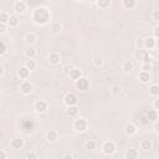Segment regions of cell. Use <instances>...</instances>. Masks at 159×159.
Listing matches in <instances>:
<instances>
[{
	"label": "cell",
	"mask_w": 159,
	"mask_h": 159,
	"mask_svg": "<svg viewBox=\"0 0 159 159\" xmlns=\"http://www.w3.org/2000/svg\"><path fill=\"white\" fill-rule=\"evenodd\" d=\"M152 18H153V20H155V21H159V9H155V10H153Z\"/></svg>",
	"instance_id": "cell-35"
},
{
	"label": "cell",
	"mask_w": 159,
	"mask_h": 159,
	"mask_svg": "<svg viewBox=\"0 0 159 159\" xmlns=\"http://www.w3.org/2000/svg\"><path fill=\"white\" fill-rule=\"evenodd\" d=\"M6 158V153L4 150H0V159H5Z\"/></svg>",
	"instance_id": "cell-42"
},
{
	"label": "cell",
	"mask_w": 159,
	"mask_h": 159,
	"mask_svg": "<svg viewBox=\"0 0 159 159\" xmlns=\"http://www.w3.org/2000/svg\"><path fill=\"white\" fill-rule=\"evenodd\" d=\"M19 22H20V20H19V18H18L16 15H11V16H10L9 25H10L11 27H16V26L19 25Z\"/></svg>",
	"instance_id": "cell-26"
},
{
	"label": "cell",
	"mask_w": 159,
	"mask_h": 159,
	"mask_svg": "<svg viewBox=\"0 0 159 159\" xmlns=\"http://www.w3.org/2000/svg\"><path fill=\"white\" fill-rule=\"evenodd\" d=\"M85 148L88 149V150H93L94 148H96V142L94 141H87L85 143Z\"/></svg>",
	"instance_id": "cell-31"
},
{
	"label": "cell",
	"mask_w": 159,
	"mask_h": 159,
	"mask_svg": "<svg viewBox=\"0 0 159 159\" xmlns=\"http://www.w3.org/2000/svg\"><path fill=\"white\" fill-rule=\"evenodd\" d=\"M76 87H77L78 91H82V92L87 91L88 87H89V82H88V80L86 77H81L78 81H76Z\"/></svg>",
	"instance_id": "cell-5"
},
{
	"label": "cell",
	"mask_w": 159,
	"mask_h": 159,
	"mask_svg": "<svg viewBox=\"0 0 159 159\" xmlns=\"http://www.w3.org/2000/svg\"><path fill=\"white\" fill-rule=\"evenodd\" d=\"M87 127H88V123L86 119L83 118H77L75 122H74V128L76 132H80V133H83L87 131Z\"/></svg>",
	"instance_id": "cell-2"
},
{
	"label": "cell",
	"mask_w": 159,
	"mask_h": 159,
	"mask_svg": "<svg viewBox=\"0 0 159 159\" xmlns=\"http://www.w3.org/2000/svg\"><path fill=\"white\" fill-rule=\"evenodd\" d=\"M67 116H70V117H76L77 116V113H78V108H77V106H70V107H67Z\"/></svg>",
	"instance_id": "cell-22"
},
{
	"label": "cell",
	"mask_w": 159,
	"mask_h": 159,
	"mask_svg": "<svg viewBox=\"0 0 159 159\" xmlns=\"http://www.w3.org/2000/svg\"><path fill=\"white\" fill-rule=\"evenodd\" d=\"M144 47L145 50H152L155 47V39L154 38H147L144 40Z\"/></svg>",
	"instance_id": "cell-11"
},
{
	"label": "cell",
	"mask_w": 159,
	"mask_h": 159,
	"mask_svg": "<svg viewBox=\"0 0 159 159\" xmlns=\"http://www.w3.org/2000/svg\"><path fill=\"white\" fill-rule=\"evenodd\" d=\"M136 57L139 60H143V63H149L150 62V56L148 54V50H138L136 52Z\"/></svg>",
	"instance_id": "cell-4"
},
{
	"label": "cell",
	"mask_w": 159,
	"mask_h": 159,
	"mask_svg": "<svg viewBox=\"0 0 159 159\" xmlns=\"http://www.w3.org/2000/svg\"><path fill=\"white\" fill-rule=\"evenodd\" d=\"M123 6L127 8V9H132L136 6V2L134 0H124L123 2Z\"/></svg>",
	"instance_id": "cell-29"
},
{
	"label": "cell",
	"mask_w": 159,
	"mask_h": 159,
	"mask_svg": "<svg viewBox=\"0 0 159 159\" xmlns=\"http://www.w3.org/2000/svg\"><path fill=\"white\" fill-rule=\"evenodd\" d=\"M6 52V44L4 41H0V54H5Z\"/></svg>",
	"instance_id": "cell-34"
},
{
	"label": "cell",
	"mask_w": 159,
	"mask_h": 159,
	"mask_svg": "<svg viewBox=\"0 0 159 159\" xmlns=\"http://www.w3.org/2000/svg\"><path fill=\"white\" fill-rule=\"evenodd\" d=\"M35 109H36V112L42 113V112H45L47 109V103L45 101H42V100H39V101L35 102Z\"/></svg>",
	"instance_id": "cell-9"
},
{
	"label": "cell",
	"mask_w": 159,
	"mask_h": 159,
	"mask_svg": "<svg viewBox=\"0 0 159 159\" xmlns=\"http://www.w3.org/2000/svg\"><path fill=\"white\" fill-rule=\"evenodd\" d=\"M133 63L131 62V61H125V62H123V65H122V70L124 71V72H131L132 70H133Z\"/></svg>",
	"instance_id": "cell-21"
},
{
	"label": "cell",
	"mask_w": 159,
	"mask_h": 159,
	"mask_svg": "<svg viewBox=\"0 0 159 159\" xmlns=\"http://www.w3.org/2000/svg\"><path fill=\"white\" fill-rule=\"evenodd\" d=\"M14 10L16 13H19V14L25 13V10H26V3L22 2V0H18V2L14 3Z\"/></svg>",
	"instance_id": "cell-7"
},
{
	"label": "cell",
	"mask_w": 159,
	"mask_h": 159,
	"mask_svg": "<svg viewBox=\"0 0 159 159\" xmlns=\"http://www.w3.org/2000/svg\"><path fill=\"white\" fill-rule=\"evenodd\" d=\"M57 137H58V134H57V132L54 131V129H50V131L47 132V134H46V138H47L49 142H55V141L57 139Z\"/></svg>",
	"instance_id": "cell-20"
},
{
	"label": "cell",
	"mask_w": 159,
	"mask_h": 159,
	"mask_svg": "<svg viewBox=\"0 0 159 159\" xmlns=\"http://www.w3.org/2000/svg\"><path fill=\"white\" fill-rule=\"evenodd\" d=\"M102 150H103V153L107 154V155L113 154V153L116 152V144H114L113 142H111V141L105 142L103 145H102Z\"/></svg>",
	"instance_id": "cell-3"
},
{
	"label": "cell",
	"mask_w": 159,
	"mask_h": 159,
	"mask_svg": "<svg viewBox=\"0 0 159 159\" xmlns=\"http://www.w3.org/2000/svg\"><path fill=\"white\" fill-rule=\"evenodd\" d=\"M152 142L149 141V139H144V141H142V143H141V148L142 149H144V150H149L150 148H152Z\"/></svg>",
	"instance_id": "cell-27"
},
{
	"label": "cell",
	"mask_w": 159,
	"mask_h": 159,
	"mask_svg": "<svg viewBox=\"0 0 159 159\" xmlns=\"http://www.w3.org/2000/svg\"><path fill=\"white\" fill-rule=\"evenodd\" d=\"M3 75H4V67L0 66V76H3Z\"/></svg>",
	"instance_id": "cell-45"
},
{
	"label": "cell",
	"mask_w": 159,
	"mask_h": 159,
	"mask_svg": "<svg viewBox=\"0 0 159 159\" xmlns=\"http://www.w3.org/2000/svg\"><path fill=\"white\" fill-rule=\"evenodd\" d=\"M18 75H19V77L20 78H22V80H25V78H27L29 77V75H30V70L27 69V67H20L19 69V71H18Z\"/></svg>",
	"instance_id": "cell-15"
},
{
	"label": "cell",
	"mask_w": 159,
	"mask_h": 159,
	"mask_svg": "<svg viewBox=\"0 0 159 159\" xmlns=\"http://www.w3.org/2000/svg\"><path fill=\"white\" fill-rule=\"evenodd\" d=\"M25 67H27L30 71H31V70H35V67H36V62H35V60H33V58H27L26 62H25Z\"/></svg>",
	"instance_id": "cell-25"
},
{
	"label": "cell",
	"mask_w": 159,
	"mask_h": 159,
	"mask_svg": "<svg viewBox=\"0 0 159 159\" xmlns=\"http://www.w3.org/2000/svg\"><path fill=\"white\" fill-rule=\"evenodd\" d=\"M153 34H154V39H159V26H155L154 27Z\"/></svg>",
	"instance_id": "cell-37"
},
{
	"label": "cell",
	"mask_w": 159,
	"mask_h": 159,
	"mask_svg": "<svg viewBox=\"0 0 159 159\" xmlns=\"http://www.w3.org/2000/svg\"><path fill=\"white\" fill-rule=\"evenodd\" d=\"M25 55H26L27 58H34L35 55H36V50H35L33 46H29V47L26 49V51H25Z\"/></svg>",
	"instance_id": "cell-23"
},
{
	"label": "cell",
	"mask_w": 159,
	"mask_h": 159,
	"mask_svg": "<svg viewBox=\"0 0 159 159\" xmlns=\"http://www.w3.org/2000/svg\"><path fill=\"white\" fill-rule=\"evenodd\" d=\"M51 31H52V33H60V31H61V24L60 22H52L51 24Z\"/></svg>",
	"instance_id": "cell-30"
},
{
	"label": "cell",
	"mask_w": 159,
	"mask_h": 159,
	"mask_svg": "<svg viewBox=\"0 0 159 159\" xmlns=\"http://www.w3.org/2000/svg\"><path fill=\"white\" fill-rule=\"evenodd\" d=\"M152 69H153V66H152L150 62L149 63H143L142 65V71H144V72H149Z\"/></svg>",
	"instance_id": "cell-33"
},
{
	"label": "cell",
	"mask_w": 159,
	"mask_h": 159,
	"mask_svg": "<svg viewBox=\"0 0 159 159\" xmlns=\"http://www.w3.org/2000/svg\"><path fill=\"white\" fill-rule=\"evenodd\" d=\"M26 158H27V159H38V154H36L35 152H29V153L26 154Z\"/></svg>",
	"instance_id": "cell-36"
},
{
	"label": "cell",
	"mask_w": 159,
	"mask_h": 159,
	"mask_svg": "<svg viewBox=\"0 0 159 159\" xmlns=\"http://www.w3.org/2000/svg\"><path fill=\"white\" fill-rule=\"evenodd\" d=\"M49 62L51 63V65H57V63L60 62V55L56 54V52L50 54V56H49Z\"/></svg>",
	"instance_id": "cell-19"
},
{
	"label": "cell",
	"mask_w": 159,
	"mask_h": 159,
	"mask_svg": "<svg viewBox=\"0 0 159 159\" xmlns=\"http://www.w3.org/2000/svg\"><path fill=\"white\" fill-rule=\"evenodd\" d=\"M153 106H154V109H155V111H159V98H157V100L154 101V105H153Z\"/></svg>",
	"instance_id": "cell-41"
},
{
	"label": "cell",
	"mask_w": 159,
	"mask_h": 159,
	"mask_svg": "<svg viewBox=\"0 0 159 159\" xmlns=\"http://www.w3.org/2000/svg\"><path fill=\"white\" fill-rule=\"evenodd\" d=\"M154 129L159 133V121H157V122H155V124H154Z\"/></svg>",
	"instance_id": "cell-43"
},
{
	"label": "cell",
	"mask_w": 159,
	"mask_h": 159,
	"mask_svg": "<svg viewBox=\"0 0 159 159\" xmlns=\"http://www.w3.org/2000/svg\"><path fill=\"white\" fill-rule=\"evenodd\" d=\"M20 91H21L24 94H30L31 91H33V85H31L29 81H24V82L20 85Z\"/></svg>",
	"instance_id": "cell-8"
},
{
	"label": "cell",
	"mask_w": 159,
	"mask_h": 159,
	"mask_svg": "<svg viewBox=\"0 0 159 159\" xmlns=\"http://www.w3.org/2000/svg\"><path fill=\"white\" fill-rule=\"evenodd\" d=\"M71 70H72L71 66H65V67H63V74H65V75H70Z\"/></svg>",
	"instance_id": "cell-39"
},
{
	"label": "cell",
	"mask_w": 159,
	"mask_h": 159,
	"mask_svg": "<svg viewBox=\"0 0 159 159\" xmlns=\"http://www.w3.org/2000/svg\"><path fill=\"white\" fill-rule=\"evenodd\" d=\"M62 159H74V158H72L71 154H65V155L62 157Z\"/></svg>",
	"instance_id": "cell-44"
},
{
	"label": "cell",
	"mask_w": 159,
	"mask_h": 159,
	"mask_svg": "<svg viewBox=\"0 0 159 159\" xmlns=\"http://www.w3.org/2000/svg\"><path fill=\"white\" fill-rule=\"evenodd\" d=\"M35 41H36V35H35V34H33V33L26 34V36H25V42H26L29 46H31L33 44H35Z\"/></svg>",
	"instance_id": "cell-18"
},
{
	"label": "cell",
	"mask_w": 159,
	"mask_h": 159,
	"mask_svg": "<svg viewBox=\"0 0 159 159\" xmlns=\"http://www.w3.org/2000/svg\"><path fill=\"white\" fill-rule=\"evenodd\" d=\"M65 103H66V106L67 107H70V106H76L77 105V102H78V100H77V97L75 96L74 93H69V94H66V97H65Z\"/></svg>",
	"instance_id": "cell-6"
},
{
	"label": "cell",
	"mask_w": 159,
	"mask_h": 159,
	"mask_svg": "<svg viewBox=\"0 0 159 159\" xmlns=\"http://www.w3.org/2000/svg\"><path fill=\"white\" fill-rule=\"evenodd\" d=\"M50 18H51L50 11L46 8L40 6V8H36L34 10L33 20H34V22L36 25H45V24H47L50 21Z\"/></svg>",
	"instance_id": "cell-1"
},
{
	"label": "cell",
	"mask_w": 159,
	"mask_h": 159,
	"mask_svg": "<svg viewBox=\"0 0 159 159\" xmlns=\"http://www.w3.org/2000/svg\"><path fill=\"white\" fill-rule=\"evenodd\" d=\"M138 78H139V81H141V82L147 83V82H149V81H150V75H149V72L141 71V72H139V75H138Z\"/></svg>",
	"instance_id": "cell-16"
},
{
	"label": "cell",
	"mask_w": 159,
	"mask_h": 159,
	"mask_svg": "<svg viewBox=\"0 0 159 159\" xmlns=\"http://www.w3.org/2000/svg\"><path fill=\"white\" fill-rule=\"evenodd\" d=\"M147 118L150 122H157L158 121V111L155 109H149V112L147 113Z\"/></svg>",
	"instance_id": "cell-17"
},
{
	"label": "cell",
	"mask_w": 159,
	"mask_h": 159,
	"mask_svg": "<svg viewBox=\"0 0 159 159\" xmlns=\"http://www.w3.org/2000/svg\"><path fill=\"white\" fill-rule=\"evenodd\" d=\"M93 65L96 66V67H101L102 65H103V60H102V57H100V56H96L93 58Z\"/></svg>",
	"instance_id": "cell-32"
},
{
	"label": "cell",
	"mask_w": 159,
	"mask_h": 159,
	"mask_svg": "<svg viewBox=\"0 0 159 159\" xmlns=\"http://www.w3.org/2000/svg\"><path fill=\"white\" fill-rule=\"evenodd\" d=\"M10 145H11V148H14V149H20V148H22L24 142H22V139H20V138H14V139H11Z\"/></svg>",
	"instance_id": "cell-13"
},
{
	"label": "cell",
	"mask_w": 159,
	"mask_h": 159,
	"mask_svg": "<svg viewBox=\"0 0 159 159\" xmlns=\"http://www.w3.org/2000/svg\"><path fill=\"white\" fill-rule=\"evenodd\" d=\"M125 133L128 136H133L137 133V127L133 124V123H128L125 125Z\"/></svg>",
	"instance_id": "cell-14"
},
{
	"label": "cell",
	"mask_w": 159,
	"mask_h": 159,
	"mask_svg": "<svg viewBox=\"0 0 159 159\" xmlns=\"http://www.w3.org/2000/svg\"><path fill=\"white\" fill-rule=\"evenodd\" d=\"M149 93L152 94V96H158L159 94V86L158 85H152L149 87Z\"/></svg>",
	"instance_id": "cell-28"
},
{
	"label": "cell",
	"mask_w": 159,
	"mask_h": 159,
	"mask_svg": "<svg viewBox=\"0 0 159 159\" xmlns=\"http://www.w3.org/2000/svg\"><path fill=\"white\" fill-rule=\"evenodd\" d=\"M5 31H6V25L5 24H0V33L4 34Z\"/></svg>",
	"instance_id": "cell-40"
},
{
	"label": "cell",
	"mask_w": 159,
	"mask_h": 159,
	"mask_svg": "<svg viewBox=\"0 0 159 159\" xmlns=\"http://www.w3.org/2000/svg\"><path fill=\"white\" fill-rule=\"evenodd\" d=\"M10 16H11V15H9L6 11H2V13H0V24H6V22H9Z\"/></svg>",
	"instance_id": "cell-24"
},
{
	"label": "cell",
	"mask_w": 159,
	"mask_h": 159,
	"mask_svg": "<svg viewBox=\"0 0 159 159\" xmlns=\"http://www.w3.org/2000/svg\"><path fill=\"white\" fill-rule=\"evenodd\" d=\"M138 158V152L134 148H129L125 152V159H137Z\"/></svg>",
	"instance_id": "cell-12"
},
{
	"label": "cell",
	"mask_w": 159,
	"mask_h": 159,
	"mask_svg": "<svg viewBox=\"0 0 159 159\" xmlns=\"http://www.w3.org/2000/svg\"><path fill=\"white\" fill-rule=\"evenodd\" d=\"M69 76L71 77V80H75V81H78V80H80V78L82 77V71H81L80 69H72Z\"/></svg>",
	"instance_id": "cell-10"
},
{
	"label": "cell",
	"mask_w": 159,
	"mask_h": 159,
	"mask_svg": "<svg viewBox=\"0 0 159 159\" xmlns=\"http://www.w3.org/2000/svg\"><path fill=\"white\" fill-rule=\"evenodd\" d=\"M109 2H98V6L100 8H107V6H109Z\"/></svg>",
	"instance_id": "cell-38"
}]
</instances>
